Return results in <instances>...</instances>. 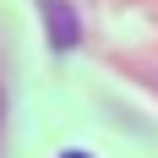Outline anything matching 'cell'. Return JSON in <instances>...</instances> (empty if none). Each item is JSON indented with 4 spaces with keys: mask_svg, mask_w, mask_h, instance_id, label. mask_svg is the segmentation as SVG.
Here are the masks:
<instances>
[{
    "mask_svg": "<svg viewBox=\"0 0 158 158\" xmlns=\"http://www.w3.org/2000/svg\"><path fill=\"white\" fill-rule=\"evenodd\" d=\"M71 158H77V153H71Z\"/></svg>",
    "mask_w": 158,
    "mask_h": 158,
    "instance_id": "obj_1",
    "label": "cell"
}]
</instances>
